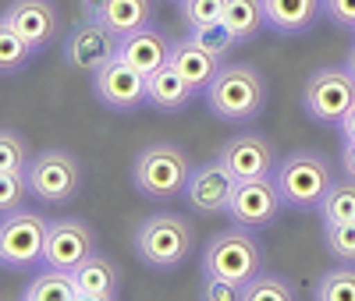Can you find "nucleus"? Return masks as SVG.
<instances>
[{
    "mask_svg": "<svg viewBox=\"0 0 355 301\" xmlns=\"http://www.w3.org/2000/svg\"><path fill=\"white\" fill-rule=\"evenodd\" d=\"M185 28L196 25H210V21H224V0H178Z\"/></svg>",
    "mask_w": 355,
    "mask_h": 301,
    "instance_id": "obj_32",
    "label": "nucleus"
},
{
    "mask_svg": "<svg viewBox=\"0 0 355 301\" xmlns=\"http://www.w3.org/2000/svg\"><path fill=\"white\" fill-rule=\"evenodd\" d=\"M323 11L341 28H355V0H323Z\"/></svg>",
    "mask_w": 355,
    "mask_h": 301,
    "instance_id": "obj_34",
    "label": "nucleus"
},
{
    "mask_svg": "<svg viewBox=\"0 0 355 301\" xmlns=\"http://www.w3.org/2000/svg\"><path fill=\"white\" fill-rule=\"evenodd\" d=\"M323 245L338 262H355V220L323 224Z\"/></svg>",
    "mask_w": 355,
    "mask_h": 301,
    "instance_id": "obj_29",
    "label": "nucleus"
},
{
    "mask_svg": "<svg viewBox=\"0 0 355 301\" xmlns=\"http://www.w3.org/2000/svg\"><path fill=\"white\" fill-rule=\"evenodd\" d=\"M313 298L316 301H355V262H338L334 269L320 273Z\"/></svg>",
    "mask_w": 355,
    "mask_h": 301,
    "instance_id": "obj_25",
    "label": "nucleus"
},
{
    "mask_svg": "<svg viewBox=\"0 0 355 301\" xmlns=\"http://www.w3.org/2000/svg\"><path fill=\"white\" fill-rule=\"evenodd\" d=\"M220 163L234 174V181H252V177H274L277 167V153H274V142L263 138V135H234L224 142L220 149Z\"/></svg>",
    "mask_w": 355,
    "mask_h": 301,
    "instance_id": "obj_14",
    "label": "nucleus"
},
{
    "mask_svg": "<svg viewBox=\"0 0 355 301\" xmlns=\"http://www.w3.org/2000/svg\"><path fill=\"white\" fill-rule=\"evenodd\" d=\"M281 192L274 185V177H252V181H239L231 192V206H227V220L259 230V227H270L281 213Z\"/></svg>",
    "mask_w": 355,
    "mask_h": 301,
    "instance_id": "obj_10",
    "label": "nucleus"
},
{
    "mask_svg": "<svg viewBox=\"0 0 355 301\" xmlns=\"http://www.w3.org/2000/svg\"><path fill=\"white\" fill-rule=\"evenodd\" d=\"M196 96L199 93L185 82V75L178 71L171 60H167L160 71H153L150 78H146V107H153L160 113H182Z\"/></svg>",
    "mask_w": 355,
    "mask_h": 301,
    "instance_id": "obj_17",
    "label": "nucleus"
},
{
    "mask_svg": "<svg viewBox=\"0 0 355 301\" xmlns=\"http://www.w3.org/2000/svg\"><path fill=\"white\" fill-rule=\"evenodd\" d=\"M196 248V230L178 213H153L135 230V252L153 269H174L182 266Z\"/></svg>",
    "mask_w": 355,
    "mask_h": 301,
    "instance_id": "obj_3",
    "label": "nucleus"
},
{
    "mask_svg": "<svg viewBox=\"0 0 355 301\" xmlns=\"http://www.w3.org/2000/svg\"><path fill=\"white\" fill-rule=\"evenodd\" d=\"M110 57H117V36L110 33L107 25H100V21L82 18L68 33V39H64V60L75 71H89V75H93L96 68L107 64Z\"/></svg>",
    "mask_w": 355,
    "mask_h": 301,
    "instance_id": "obj_13",
    "label": "nucleus"
},
{
    "mask_svg": "<svg viewBox=\"0 0 355 301\" xmlns=\"http://www.w3.org/2000/svg\"><path fill=\"white\" fill-rule=\"evenodd\" d=\"M341 174L355 177V142L352 138H345V145H341Z\"/></svg>",
    "mask_w": 355,
    "mask_h": 301,
    "instance_id": "obj_35",
    "label": "nucleus"
},
{
    "mask_svg": "<svg viewBox=\"0 0 355 301\" xmlns=\"http://www.w3.org/2000/svg\"><path fill=\"white\" fill-rule=\"evenodd\" d=\"M93 93L114 113H135L146 107V75H139L128 60L110 57L103 68L93 71Z\"/></svg>",
    "mask_w": 355,
    "mask_h": 301,
    "instance_id": "obj_9",
    "label": "nucleus"
},
{
    "mask_svg": "<svg viewBox=\"0 0 355 301\" xmlns=\"http://www.w3.org/2000/svg\"><path fill=\"white\" fill-rule=\"evenodd\" d=\"M25 177H28V188H33V199L46 206H64L82 188V163L68 149H43V153L28 160Z\"/></svg>",
    "mask_w": 355,
    "mask_h": 301,
    "instance_id": "obj_7",
    "label": "nucleus"
},
{
    "mask_svg": "<svg viewBox=\"0 0 355 301\" xmlns=\"http://www.w3.org/2000/svg\"><path fill=\"white\" fill-rule=\"evenodd\" d=\"M100 25H107L110 33L121 39L135 28L153 25V0H107V8L96 18Z\"/></svg>",
    "mask_w": 355,
    "mask_h": 301,
    "instance_id": "obj_22",
    "label": "nucleus"
},
{
    "mask_svg": "<svg viewBox=\"0 0 355 301\" xmlns=\"http://www.w3.org/2000/svg\"><path fill=\"white\" fill-rule=\"evenodd\" d=\"M46 227L50 220L36 209H11L0 217V266L25 273L43 262V245H46Z\"/></svg>",
    "mask_w": 355,
    "mask_h": 301,
    "instance_id": "obj_6",
    "label": "nucleus"
},
{
    "mask_svg": "<svg viewBox=\"0 0 355 301\" xmlns=\"http://www.w3.org/2000/svg\"><path fill=\"white\" fill-rule=\"evenodd\" d=\"M93 252H96V234L85 220H50L46 245H43V266L78 269Z\"/></svg>",
    "mask_w": 355,
    "mask_h": 301,
    "instance_id": "obj_12",
    "label": "nucleus"
},
{
    "mask_svg": "<svg viewBox=\"0 0 355 301\" xmlns=\"http://www.w3.org/2000/svg\"><path fill=\"white\" fill-rule=\"evenodd\" d=\"M171 64L185 75V82L196 89V93H206V85L214 82V75H217V68L224 64V60H217L210 50H202L196 39H174V46H171Z\"/></svg>",
    "mask_w": 355,
    "mask_h": 301,
    "instance_id": "obj_19",
    "label": "nucleus"
},
{
    "mask_svg": "<svg viewBox=\"0 0 355 301\" xmlns=\"http://www.w3.org/2000/svg\"><path fill=\"white\" fill-rule=\"evenodd\" d=\"M338 131H341V138H352V142H355V103H352V107H348V113L341 117Z\"/></svg>",
    "mask_w": 355,
    "mask_h": 301,
    "instance_id": "obj_36",
    "label": "nucleus"
},
{
    "mask_svg": "<svg viewBox=\"0 0 355 301\" xmlns=\"http://www.w3.org/2000/svg\"><path fill=\"white\" fill-rule=\"evenodd\" d=\"M28 195H33V188H28V177H25V170L0 174V217L11 213V209H21Z\"/></svg>",
    "mask_w": 355,
    "mask_h": 301,
    "instance_id": "obj_31",
    "label": "nucleus"
},
{
    "mask_svg": "<svg viewBox=\"0 0 355 301\" xmlns=\"http://www.w3.org/2000/svg\"><path fill=\"white\" fill-rule=\"evenodd\" d=\"M103 8H107V0H82V18H89V21H96Z\"/></svg>",
    "mask_w": 355,
    "mask_h": 301,
    "instance_id": "obj_37",
    "label": "nucleus"
},
{
    "mask_svg": "<svg viewBox=\"0 0 355 301\" xmlns=\"http://www.w3.org/2000/svg\"><path fill=\"white\" fill-rule=\"evenodd\" d=\"M206 107H210L214 117L220 120H256L263 113V103H266V82L263 75L252 68V64H224L217 68L214 82L206 85L202 93Z\"/></svg>",
    "mask_w": 355,
    "mask_h": 301,
    "instance_id": "obj_1",
    "label": "nucleus"
},
{
    "mask_svg": "<svg viewBox=\"0 0 355 301\" xmlns=\"http://www.w3.org/2000/svg\"><path fill=\"white\" fill-rule=\"evenodd\" d=\"M171 46H174V43L160 33V28L146 25V28H135V33H128V36L117 39V57L128 60L139 75L150 78L153 71H160L167 60H171Z\"/></svg>",
    "mask_w": 355,
    "mask_h": 301,
    "instance_id": "obj_16",
    "label": "nucleus"
},
{
    "mask_svg": "<svg viewBox=\"0 0 355 301\" xmlns=\"http://www.w3.org/2000/svg\"><path fill=\"white\" fill-rule=\"evenodd\" d=\"M189 39H196L202 50H210L217 60H227V53L239 46V39H234V33H231L224 21H210V25H196V28H189Z\"/></svg>",
    "mask_w": 355,
    "mask_h": 301,
    "instance_id": "obj_28",
    "label": "nucleus"
},
{
    "mask_svg": "<svg viewBox=\"0 0 355 301\" xmlns=\"http://www.w3.org/2000/svg\"><path fill=\"white\" fill-rule=\"evenodd\" d=\"M345 64H348V71H352V75H355V46H352V53H348V57H345Z\"/></svg>",
    "mask_w": 355,
    "mask_h": 301,
    "instance_id": "obj_38",
    "label": "nucleus"
},
{
    "mask_svg": "<svg viewBox=\"0 0 355 301\" xmlns=\"http://www.w3.org/2000/svg\"><path fill=\"white\" fill-rule=\"evenodd\" d=\"M199 269H202V277H224L234 284H249L263 269V252L256 245V237L249 234V227L234 224L206 241V248L199 255Z\"/></svg>",
    "mask_w": 355,
    "mask_h": 301,
    "instance_id": "obj_4",
    "label": "nucleus"
},
{
    "mask_svg": "<svg viewBox=\"0 0 355 301\" xmlns=\"http://www.w3.org/2000/svg\"><path fill=\"white\" fill-rule=\"evenodd\" d=\"M242 284L224 280V277H202V301H239Z\"/></svg>",
    "mask_w": 355,
    "mask_h": 301,
    "instance_id": "obj_33",
    "label": "nucleus"
},
{
    "mask_svg": "<svg viewBox=\"0 0 355 301\" xmlns=\"http://www.w3.org/2000/svg\"><path fill=\"white\" fill-rule=\"evenodd\" d=\"M234 174L220 163V156L217 160H210V163H199V167H192V174H189V185H185V199H189V206L196 209V213H202V217H224L227 213V206H231V192H234Z\"/></svg>",
    "mask_w": 355,
    "mask_h": 301,
    "instance_id": "obj_11",
    "label": "nucleus"
},
{
    "mask_svg": "<svg viewBox=\"0 0 355 301\" xmlns=\"http://www.w3.org/2000/svg\"><path fill=\"white\" fill-rule=\"evenodd\" d=\"M291 298H295V287L284 277L263 273V269L249 284H242V301H291Z\"/></svg>",
    "mask_w": 355,
    "mask_h": 301,
    "instance_id": "obj_27",
    "label": "nucleus"
},
{
    "mask_svg": "<svg viewBox=\"0 0 355 301\" xmlns=\"http://www.w3.org/2000/svg\"><path fill=\"white\" fill-rule=\"evenodd\" d=\"M4 18L36 53L46 50L57 39V28H61V11H57L53 0H15L4 11Z\"/></svg>",
    "mask_w": 355,
    "mask_h": 301,
    "instance_id": "obj_15",
    "label": "nucleus"
},
{
    "mask_svg": "<svg viewBox=\"0 0 355 301\" xmlns=\"http://www.w3.org/2000/svg\"><path fill=\"white\" fill-rule=\"evenodd\" d=\"M25 167H28V142L11 128H0V174L25 170Z\"/></svg>",
    "mask_w": 355,
    "mask_h": 301,
    "instance_id": "obj_30",
    "label": "nucleus"
},
{
    "mask_svg": "<svg viewBox=\"0 0 355 301\" xmlns=\"http://www.w3.org/2000/svg\"><path fill=\"white\" fill-rule=\"evenodd\" d=\"M33 57H36V50L15 33L8 18H0V75H18V71H25Z\"/></svg>",
    "mask_w": 355,
    "mask_h": 301,
    "instance_id": "obj_26",
    "label": "nucleus"
},
{
    "mask_svg": "<svg viewBox=\"0 0 355 301\" xmlns=\"http://www.w3.org/2000/svg\"><path fill=\"white\" fill-rule=\"evenodd\" d=\"M331 181H334L331 160L309 153V149H299L274 167V185L281 192V202L291 209H316L320 199L327 195Z\"/></svg>",
    "mask_w": 355,
    "mask_h": 301,
    "instance_id": "obj_5",
    "label": "nucleus"
},
{
    "mask_svg": "<svg viewBox=\"0 0 355 301\" xmlns=\"http://www.w3.org/2000/svg\"><path fill=\"white\" fill-rule=\"evenodd\" d=\"M224 25L234 33V39H239V43L256 39L263 28H266L263 0H224Z\"/></svg>",
    "mask_w": 355,
    "mask_h": 301,
    "instance_id": "obj_23",
    "label": "nucleus"
},
{
    "mask_svg": "<svg viewBox=\"0 0 355 301\" xmlns=\"http://www.w3.org/2000/svg\"><path fill=\"white\" fill-rule=\"evenodd\" d=\"M320 220L323 224H338V220H355V177H334L327 195L320 199Z\"/></svg>",
    "mask_w": 355,
    "mask_h": 301,
    "instance_id": "obj_24",
    "label": "nucleus"
},
{
    "mask_svg": "<svg viewBox=\"0 0 355 301\" xmlns=\"http://www.w3.org/2000/svg\"><path fill=\"white\" fill-rule=\"evenodd\" d=\"M71 273H75L78 301H110V298H117V280H121V273H117V266L107 255L93 252L78 269H71Z\"/></svg>",
    "mask_w": 355,
    "mask_h": 301,
    "instance_id": "obj_20",
    "label": "nucleus"
},
{
    "mask_svg": "<svg viewBox=\"0 0 355 301\" xmlns=\"http://www.w3.org/2000/svg\"><path fill=\"white\" fill-rule=\"evenodd\" d=\"M352 103H355V75L348 71V64L313 71L306 89H302V107L313 120H320V125L338 128Z\"/></svg>",
    "mask_w": 355,
    "mask_h": 301,
    "instance_id": "obj_8",
    "label": "nucleus"
},
{
    "mask_svg": "<svg viewBox=\"0 0 355 301\" xmlns=\"http://www.w3.org/2000/svg\"><path fill=\"white\" fill-rule=\"evenodd\" d=\"M192 174V160L182 145L174 142H153L146 145L132 163V185L150 202H171L182 199Z\"/></svg>",
    "mask_w": 355,
    "mask_h": 301,
    "instance_id": "obj_2",
    "label": "nucleus"
},
{
    "mask_svg": "<svg viewBox=\"0 0 355 301\" xmlns=\"http://www.w3.org/2000/svg\"><path fill=\"white\" fill-rule=\"evenodd\" d=\"M25 301H78V287H75V273L71 269H57V266H43L40 273L28 277Z\"/></svg>",
    "mask_w": 355,
    "mask_h": 301,
    "instance_id": "obj_21",
    "label": "nucleus"
},
{
    "mask_svg": "<svg viewBox=\"0 0 355 301\" xmlns=\"http://www.w3.org/2000/svg\"><path fill=\"white\" fill-rule=\"evenodd\" d=\"M263 11H266V28L284 36H302L316 25L323 0H263Z\"/></svg>",
    "mask_w": 355,
    "mask_h": 301,
    "instance_id": "obj_18",
    "label": "nucleus"
}]
</instances>
